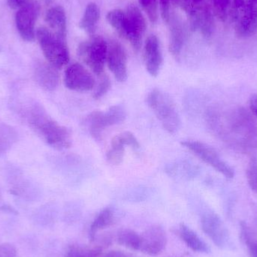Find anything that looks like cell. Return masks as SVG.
Instances as JSON below:
<instances>
[{
    "mask_svg": "<svg viewBox=\"0 0 257 257\" xmlns=\"http://www.w3.org/2000/svg\"><path fill=\"white\" fill-rule=\"evenodd\" d=\"M147 102L168 133L174 134L178 131L181 119L173 100L167 93L154 89L148 94Z\"/></svg>",
    "mask_w": 257,
    "mask_h": 257,
    "instance_id": "3",
    "label": "cell"
},
{
    "mask_svg": "<svg viewBox=\"0 0 257 257\" xmlns=\"http://www.w3.org/2000/svg\"><path fill=\"white\" fill-rule=\"evenodd\" d=\"M232 1V0H211V9L214 15L221 21H224L227 16Z\"/></svg>",
    "mask_w": 257,
    "mask_h": 257,
    "instance_id": "26",
    "label": "cell"
},
{
    "mask_svg": "<svg viewBox=\"0 0 257 257\" xmlns=\"http://www.w3.org/2000/svg\"><path fill=\"white\" fill-rule=\"evenodd\" d=\"M39 3L36 0H28L18 9L15 16L17 30L26 42H32L36 37V20L39 13Z\"/></svg>",
    "mask_w": 257,
    "mask_h": 257,
    "instance_id": "9",
    "label": "cell"
},
{
    "mask_svg": "<svg viewBox=\"0 0 257 257\" xmlns=\"http://www.w3.org/2000/svg\"><path fill=\"white\" fill-rule=\"evenodd\" d=\"M229 17L235 33L240 38H248L257 30V0H232Z\"/></svg>",
    "mask_w": 257,
    "mask_h": 257,
    "instance_id": "2",
    "label": "cell"
},
{
    "mask_svg": "<svg viewBox=\"0 0 257 257\" xmlns=\"http://www.w3.org/2000/svg\"><path fill=\"white\" fill-rule=\"evenodd\" d=\"M36 82L46 91H54L58 87L60 77L57 69L49 63H40L36 67Z\"/></svg>",
    "mask_w": 257,
    "mask_h": 257,
    "instance_id": "19",
    "label": "cell"
},
{
    "mask_svg": "<svg viewBox=\"0 0 257 257\" xmlns=\"http://www.w3.org/2000/svg\"><path fill=\"white\" fill-rule=\"evenodd\" d=\"M117 241L120 245L131 250H140L141 236L131 229H121L117 232Z\"/></svg>",
    "mask_w": 257,
    "mask_h": 257,
    "instance_id": "23",
    "label": "cell"
},
{
    "mask_svg": "<svg viewBox=\"0 0 257 257\" xmlns=\"http://www.w3.org/2000/svg\"><path fill=\"white\" fill-rule=\"evenodd\" d=\"M140 236V251L149 256L160 254L167 244V235L160 225H152L145 229Z\"/></svg>",
    "mask_w": 257,
    "mask_h": 257,
    "instance_id": "12",
    "label": "cell"
},
{
    "mask_svg": "<svg viewBox=\"0 0 257 257\" xmlns=\"http://www.w3.org/2000/svg\"><path fill=\"white\" fill-rule=\"evenodd\" d=\"M124 12L125 32L123 39L127 40L133 50L138 52L146 31V20L139 8L135 5H128Z\"/></svg>",
    "mask_w": 257,
    "mask_h": 257,
    "instance_id": "8",
    "label": "cell"
},
{
    "mask_svg": "<svg viewBox=\"0 0 257 257\" xmlns=\"http://www.w3.org/2000/svg\"><path fill=\"white\" fill-rule=\"evenodd\" d=\"M31 123L48 145L57 150L67 149L72 144L69 130L53 120L41 108L34 110Z\"/></svg>",
    "mask_w": 257,
    "mask_h": 257,
    "instance_id": "1",
    "label": "cell"
},
{
    "mask_svg": "<svg viewBox=\"0 0 257 257\" xmlns=\"http://www.w3.org/2000/svg\"><path fill=\"white\" fill-rule=\"evenodd\" d=\"M141 7L146 12L150 21L153 24L158 19V6L157 0H138Z\"/></svg>",
    "mask_w": 257,
    "mask_h": 257,
    "instance_id": "27",
    "label": "cell"
},
{
    "mask_svg": "<svg viewBox=\"0 0 257 257\" xmlns=\"http://www.w3.org/2000/svg\"><path fill=\"white\" fill-rule=\"evenodd\" d=\"M243 235H244V241L247 244L249 251H250L252 257H257V241L249 233L248 230L246 229L245 226L244 227V234Z\"/></svg>",
    "mask_w": 257,
    "mask_h": 257,
    "instance_id": "30",
    "label": "cell"
},
{
    "mask_svg": "<svg viewBox=\"0 0 257 257\" xmlns=\"http://www.w3.org/2000/svg\"><path fill=\"white\" fill-rule=\"evenodd\" d=\"M130 147L134 150L140 148V144L131 132L120 133L113 138L111 146L106 154V159L110 164L120 165L124 158L125 149Z\"/></svg>",
    "mask_w": 257,
    "mask_h": 257,
    "instance_id": "15",
    "label": "cell"
},
{
    "mask_svg": "<svg viewBox=\"0 0 257 257\" xmlns=\"http://www.w3.org/2000/svg\"><path fill=\"white\" fill-rule=\"evenodd\" d=\"M107 65L115 79L124 82L128 78L127 56L123 47L117 42L108 45Z\"/></svg>",
    "mask_w": 257,
    "mask_h": 257,
    "instance_id": "14",
    "label": "cell"
},
{
    "mask_svg": "<svg viewBox=\"0 0 257 257\" xmlns=\"http://www.w3.org/2000/svg\"><path fill=\"white\" fill-rule=\"evenodd\" d=\"M103 257H131L125 252L121 250H111L108 252Z\"/></svg>",
    "mask_w": 257,
    "mask_h": 257,
    "instance_id": "35",
    "label": "cell"
},
{
    "mask_svg": "<svg viewBox=\"0 0 257 257\" xmlns=\"http://www.w3.org/2000/svg\"><path fill=\"white\" fill-rule=\"evenodd\" d=\"M145 66L148 73L157 77L163 65V55L158 38L155 35L148 36L144 48Z\"/></svg>",
    "mask_w": 257,
    "mask_h": 257,
    "instance_id": "16",
    "label": "cell"
},
{
    "mask_svg": "<svg viewBox=\"0 0 257 257\" xmlns=\"http://www.w3.org/2000/svg\"><path fill=\"white\" fill-rule=\"evenodd\" d=\"M7 1L10 8L18 10L23 5L25 4L28 0H7Z\"/></svg>",
    "mask_w": 257,
    "mask_h": 257,
    "instance_id": "34",
    "label": "cell"
},
{
    "mask_svg": "<svg viewBox=\"0 0 257 257\" xmlns=\"http://www.w3.org/2000/svg\"><path fill=\"white\" fill-rule=\"evenodd\" d=\"M114 223V214L110 208H105L98 214L92 222L89 229V236L91 241H94L96 234L104 229L111 226Z\"/></svg>",
    "mask_w": 257,
    "mask_h": 257,
    "instance_id": "22",
    "label": "cell"
},
{
    "mask_svg": "<svg viewBox=\"0 0 257 257\" xmlns=\"http://www.w3.org/2000/svg\"><path fill=\"white\" fill-rule=\"evenodd\" d=\"M36 39L45 59L51 66L60 69L69 63L70 57L66 41L56 36L48 27H40L36 31Z\"/></svg>",
    "mask_w": 257,
    "mask_h": 257,
    "instance_id": "4",
    "label": "cell"
},
{
    "mask_svg": "<svg viewBox=\"0 0 257 257\" xmlns=\"http://www.w3.org/2000/svg\"><path fill=\"white\" fill-rule=\"evenodd\" d=\"M0 257H17L16 248L12 244H0Z\"/></svg>",
    "mask_w": 257,
    "mask_h": 257,
    "instance_id": "32",
    "label": "cell"
},
{
    "mask_svg": "<svg viewBox=\"0 0 257 257\" xmlns=\"http://www.w3.org/2000/svg\"><path fill=\"white\" fill-rule=\"evenodd\" d=\"M188 15L190 27L193 31H198L205 38L212 36L214 30V14L208 4L201 6H184Z\"/></svg>",
    "mask_w": 257,
    "mask_h": 257,
    "instance_id": "10",
    "label": "cell"
},
{
    "mask_svg": "<svg viewBox=\"0 0 257 257\" xmlns=\"http://www.w3.org/2000/svg\"><path fill=\"white\" fill-rule=\"evenodd\" d=\"M202 231L220 248L229 244V233L220 217L212 211L204 213L201 217Z\"/></svg>",
    "mask_w": 257,
    "mask_h": 257,
    "instance_id": "13",
    "label": "cell"
},
{
    "mask_svg": "<svg viewBox=\"0 0 257 257\" xmlns=\"http://www.w3.org/2000/svg\"><path fill=\"white\" fill-rule=\"evenodd\" d=\"M179 235L186 245L194 252L209 253L211 249L196 232L187 225L181 223L179 226Z\"/></svg>",
    "mask_w": 257,
    "mask_h": 257,
    "instance_id": "20",
    "label": "cell"
},
{
    "mask_svg": "<svg viewBox=\"0 0 257 257\" xmlns=\"http://www.w3.org/2000/svg\"><path fill=\"white\" fill-rule=\"evenodd\" d=\"M99 18H100V10L99 6L95 3H89L80 21V28L90 36H94Z\"/></svg>",
    "mask_w": 257,
    "mask_h": 257,
    "instance_id": "21",
    "label": "cell"
},
{
    "mask_svg": "<svg viewBox=\"0 0 257 257\" xmlns=\"http://www.w3.org/2000/svg\"><path fill=\"white\" fill-rule=\"evenodd\" d=\"M184 148L191 151L202 162L211 166L217 172H220L226 178H233L234 171L227 163H225L217 151L206 144L202 143L199 141H184L181 142Z\"/></svg>",
    "mask_w": 257,
    "mask_h": 257,
    "instance_id": "7",
    "label": "cell"
},
{
    "mask_svg": "<svg viewBox=\"0 0 257 257\" xmlns=\"http://www.w3.org/2000/svg\"><path fill=\"white\" fill-rule=\"evenodd\" d=\"M64 83L68 89L77 92L90 91L96 85V81L92 74L78 63L71 64L66 68Z\"/></svg>",
    "mask_w": 257,
    "mask_h": 257,
    "instance_id": "11",
    "label": "cell"
},
{
    "mask_svg": "<svg viewBox=\"0 0 257 257\" xmlns=\"http://www.w3.org/2000/svg\"><path fill=\"white\" fill-rule=\"evenodd\" d=\"M247 180L250 188L257 194V160L252 158L247 168Z\"/></svg>",
    "mask_w": 257,
    "mask_h": 257,
    "instance_id": "28",
    "label": "cell"
},
{
    "mask_svg": "<svg viewBox=\"0 0 257 257\" xmlns=\"http://www.w3.org/2000/svg\"><path fill=\"white\" fill-rule=\"evenodd\" d=\"M108 50V44L103 38L93 36L80 44L78 55L95 75L100 77L104 74Z\"/></svg>",
    "mask_w": 257,
    "mask_h": 257,
    "instance_id": "5",
    "label": "cell"
},
{
    "mask_svg": "<svg viewBox=\"0 0 257 257\" xmlns=\"http://www.w3.org/2000/svg\"><path fill=\"white\" fill-rule=\"evenodd\" d=\"M159 1H160L162 18L167 24L169 18H170L171 15H172V12H171V2L172 0H159Z\"/></svg>",
    "mask_w": 257,
    "mask_h": 257,
    "instance_id": "31",
    "label": "cell"
},
{
    "mask_svg": "<svg viewBox=\"0 0 257 257\" xmlns=\"http://www.w3.org/2000/svg\"><path fill=\"white\" fill-rule=\"evenodd\" d=\"M126 117V110L122 105H113L107 111L90 113L87 117V124L92 137L99 141L105 128L123 123Z\"/></svg>",
    "mask_w": 257,
    "mask_h": 257,
    "instance_id": "6",
    "label": "cell"
},
{
    "mask_svg": "<svg viewBox=\"0 0 257 257\" xmlns=\"http://www.w3.org/2000/svg\"><path fill=\"white\" fill-rule=\"evenodd\" d=\"M102 253V247L72 244L65 253V257H99Z\"/></svg>",
    "mask_w": 257,
    "mask_h": 257,
    "instance_id": "24",
    "label": "cell"
},
{
    "mask_svg": "<svg viewBox=\"0 0 257 257\" xmlns=\"http://www.w3.org/2000/svg\"><path fill=\"white\" fill-rule=\"evenodd\" d=\"M167 24L169 27V51L173 57L178 59L185 43V28L181 20L172 14Z\"/></svg>",
    "mask_w": 257,
    "mask_h": 257,
    "instance_id": "17",
    "label": "cell"
},
{
    "mask_svg": "<svg viewBox=\"0 0 257 257\" xmlns=\"http://www.w3.org/2000/svg\"><path fill=\"white\" fill-rule=\"evenodd\" d=\"M172 1H176V0H172Z\"/></svg>",
    "mask_w": 257,
    "mask_h": 257,
    "instance_id": "38",
    "label": "cell"
},
{
    "mask_svg": "<svg viewBox=\"0 0 257 257\" xmlns=\"http://www.w3.org/2000/svg\"><path fill=\"white\" fill-rule=\"evenodd\" d=\"M249 106L252 113L257 117V93L252 95L249 101Z\"/></svg>",
    "mask_w": 257,
    "mask_h": 257,
    "instance_id": "33",
    "label": "cell"
},
{
    "mask_svg": "<svg viewBox=\"0 0 257 257\" xmlns=\"http://www.w3.org/2000/svg\"><path fill=\"white\" fill-rule=\"evenodd\" d=\"M107 21L119 36L123 38L125 32V12L120 9H113L106 15Z\"/></svg>",
    "mask_w": 257,
    "mask_h": 257,
    "instance_id": "25",
    "label": "cell"
},
{
    "mask_svg": "<svg viewBox=\"0 0 257 257\" xmlns=\"http://www.w3.org/2000/svg\"><path fill=\"white\" fill-rule=\"evenodd\" d=\"M206 4L205 0H185V4L184 6H198L201 5Z\"/></svg>",
    "mask_w": 257,
    "mask_h": 257,
    "instance_id": "36",
    "label": "cell"
},
{
    "mask_svg": "<svg viewBox=\"0 0 257 257\" xmlns=\"http://www.w3.org/2000/svg\"><path fill=\"white\" fill-rule=\"evenodd\" d=\"M44 1H45V4H46L47 6H48V5H50L52 3L53 0H44Z\"/></svg>",
    "mask_w": 257,
    "mask_h": 257,
    "instance_id": "37",
    "label": "cell"
},
{
    "mask_svg": "<svg viewBox=\"0 0 257 257\" xmlns=\"http://www.w3.org/2000/svg\"><path fill=\"white\" fill-rule=\"evenodd\" d=\"M111 83L109 77L108 75L103 74L100 76V81L99 84L96 87L94 93H93V98L95 99H99L105 96L111 88Z\"/></svg>",
    "mask_w": 257,
    "mask_h": 257,
    "instance_id": "29",
    "label": "cell"
},
{
    "mask_svg": "<svg viewBox=\"0 0 257 257\" xmlns=\"http://www.w3.org/2000/svg\"><path fill=\"white\" fill-rule=\"evenodd\" d=\"M45 21L51 33L62 40L66 41L67 21L66 12L61 6H54L47 12Z\"/></svg>",
    "mask_w": 257,
    "mask_h": 257,
    "instance_id": "18",
    "label": "cell"
}]
</instances>
